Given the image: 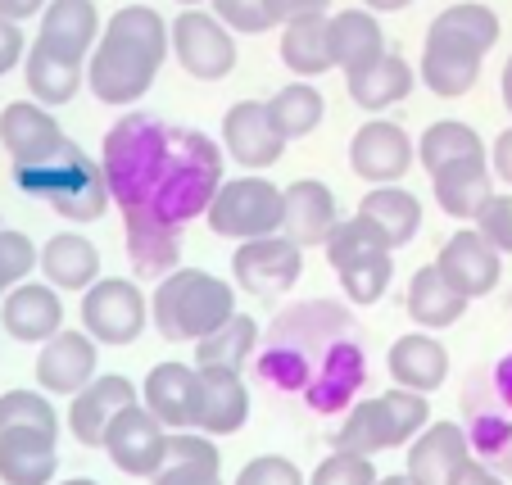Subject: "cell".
<instances>
[{
    "instance_id": "6da1fadb",
    "label": "cell",
    "mask_w": 512,
    "mask_h": 485,
    "mask_svg": "<svg viewBox=\"0 0 512 485\" xmlns=\"http://www.w3.org/2000/svg\"><path fill=\"white\" fill-rule=\"evenodd\" d=\"M105 191L127 227V254L141 277H168L182 259V227L223 186V150L200 127L127 114L105 132Z\"/></svg>"
},
{
    "instance_id": "7a4b0ae2",
    "label": "cell",
    "mask_w": 512,
    "mask_h": 485,
    "mask_svg": "<svg viewBox=\"0 0 512 485\" xmlns=\"http://www.w3.org/2000/svg\"><path fill=\"white\" fill-rule=\"evenodd\" d=\"M259 377L286 395H300L313 413L345 408L368 377V359H363L349 309L331 300L286 309L268 327V340L259 350Z\"/></svg>"
},
{
    "instance_id": "3957f363",
    "label": "cell",
    "mask_w": 512,
    "mask_h": 485,
    "mask_svg": "<svg viewBox=\"0 0 512 485\" xmlns=\"http://www.w3.org/2000/svg\"><path fill=\"white\" fill-rule=\"evenodd\" d=\"M168 59V23L150 5H123L87 55V87L100 105H136Z\"/></svg>"
},
{
    "instance_id": "277c9868",
    "label": "cell",
    "mask_w": 512,
    "mask_h": 485,
    "mask_svg": "<svg viewBox=\"0 0 512 485\" xmlns=\"http://www.w3.org/2000/svg\"><path fill=\"white\" fill-rule=\"evenodd\" d=\"M499 14L481 0H463L449 5L445 14H435L431 32L422 46V64L417 78L426 82V91H435L440 100H458L481 82V64L499 41Z\"/></svg>"
},
{
    "instance_id": "5b68a950",
    "label": "cell",
    "mask_w": 512,
    "mask_h": 485,
    "mask_svg": "<svg viewBox=\"0 0 512 485\" xmlns=\"http://www.w3.org/2000/svg\"><path fill=\"white\" fill-rule=\"evenodd\" d=\"M14 186H19L23 195H32V200H46L68 223H96L109 209V191H105L100 164L78 141H68V136L50 155H41L37 164L14 168Z\"/></svg>"
},
{
    "instance_id": "8992f818",
    "label": "cell",
    "mask_w": 512,
    "mask_h": 485,
    "mask_svg": "<svg viewBox=\"0 0 512 485\" xmlns=\"http://www.w3.org/2000/svg\"><path fill=\"white\" fill-rule=\"evenodd\" d=\"M150 313L164 340H204L236 313V291L204 268H173L159 277L150 295Z\"/></svg>"
},
{
    "instance_id": "52a82bcc",
    "label": "cell",
    "mask_w": 512,
    "mask_h": 485,
    "mask_svg": "<svg viewBox=\"0 0 512 485\" xmlns=\"http://www.w3.org/2000/svg\"><path fill=\"white\" fill-rule=\"evenodd\" d=\"M431 422V404L426 395L413 390H386L377 399H363V404L349 408L345 427L336 431V454H358V458H377L381 449H399L413 445L417 431H426Z\"/></svg>"
},
{
    "instance_id": "ba28073f",
    "label": "cell",
    "mask_w": 512,
    "mask_h": 485,
    "mask_svg": "<svg viewBox=\"0 0 512 485\" xmlns=\"http://www.w3.org/2000/svg\"><path fill=\"white\" fill-rule=\"evenodd\" d=\"M327 263L340 272V286L354 304H377L386 295L390 277H395L390 245L363 218L336 223V232L327 236Z\"/></svg>"
},
{
    "instance_id": "9c48e42d",
    "label": "cell",
    "mask_w": 512,
    "mask_h": 485,
    "mask_svg": "<svg viewBox=\"0 0 512 485\" xmlns=\"http://www.w3.org/2000/svg\"><path fill=\"white\" fill-rule=\"evenodd\" d=\"M213 236L227 241H259V236L281 232V186H272L268 177H232L218 186V195L204 209Z\"/></svg>"
},
{
    "instance_id": "30bf717a",
    "label": "cell",
    "mask_w": 512,
    "mask_h": 485,
    "mask_svg": "<svg viewBox=\"0 0 512 485\" xmlns=\"http://www.w3.org/2000/svg\"><path fill=\"white\" fill-rule=\"evenodd\" d=\"M150 304H145L141 286L127 277H100L87 295H82V331L96 345H132L145 331Z\"/></svg>"
},
{
    "instance_id": "8fae6325",
    "label": "cell",
    "mask_w": 512,
    "mask_h": 485,
    "mask_svg": "<svg viewBox=\"0 0 512 485\" xmlns=\"http://www.w3.org/2000/svg\"><path fill=\"white\" fill-rule=\"evenodd\" d=\"M168 50L200 82H223L236 68V37L204 10H182V19L168 23Z\"/></svg>"
},
{
    "instance_id": "7c38bea8",
    "label": "cell",
    "mask_w": 512,
    "mask_h": 485,
    "mask_svg": "<svg viewBox=\"0 0 512 485\" xmlns=\"http://www.w3.org/2000/svg\"><path fill=\"white\" fill-rule=\"evenodd\" d=\"M304 272V250L286 236H259V241H245L241 250L232 254V277L241 291L259 295V300H272V295H286L290 286L300 282Z\"/></svg>"
},
{
    "instance_id": "4fadbf2b",
    "label": "cell",
    "mask_w": 512,
    "mask_h": 485,
    "mask_svg": "<svg viewBox=\"0 0 512 485\" xmlns=\"http://www.w3.org/2000/svg\"><path fill=\"white\" fill-rule=\"evenodd\" d=\"M100 449L114 458L118 472L155 481L159 467H164V458H168V431L159 427V422L141 408V399H136V404H127L123 413H118V418L105 427Z\"/></svg>"
},
{
    "instance_id": "5bb4252c",
    "label": "cell",
    "mask_w": 512,
    "mask_h": 485,
    "mask_svg": "<svg viewBox=\"0 0 512 485\" xmlns=\"http://www.w3.org/2000/svg\"><path fill=\"white\" fill-rule=\"evenodd\" d=\"M413 159H417L413 136H408L399 123H390V118L363 123L354 132V141H349V168L372 186H395L399 177H408Z\"/></svg>"
},
{
    "instance_id": "9a60e30c",
    "label": "cell",
    "mask_w": 512,
    "mask_h": 485,
    "mask_svg": "<svg viewBox=\"0 0 512 485\" xmlns=\"http://www.w3.org/2000/svg\"><path fill=\"white\" fill-rule=\"evenodd\" d=\"M141 408L164 431H195V422H200V372L177 359L150 368L141 386Z\"/></svg>"
},
{
    "instance_id": "2e32d148",
    "label": "cell",
    "mask_w": 512,
    "mask_h": 485,
    "mask_svg": "<svg viewBox=\"0 0 512 485\" xmlns=\"http://www.w3.org/2000/svg\"><path fill=\"white\" fill-rule=\"evenodd\" d=\"M435 272H440V277L472 304V300H481V295H490L494 286H499L503 259L490 250V241H485L476 227H463V232H454L445 241V250H440V259H435Z\"/></svg>"
},
{
    "instance_id": "e0dca14e",
    "label": "cell",
    "mask_w": 512,
    "mask_h": 485,
    "mask_svg": "<svg viewBox=\"0 0 512 485\" xmlns=\"http://www.w3.org/2000/svg\"><path fill=\"white\" fill-rule=\"evenodd\" d=\"M223 150L241 168H272L286 155V136L268 114V100H236L223 114Z\"/></svg>"
},
{
    "instance_id": "ac0fdd59",
    "label": "cell",
    "mask_w": 512,
    "mask_h": 485,
    "mask_svg": "<svg viewBox=\"0 0 512 485\" xmlns=\"http://www.w3.org/2000/svg\"><path fill=\"white\" fill-rule=\"evenodd\" d=\"M472 463V440L458 422H426L408 445V481L413 485H454Z\"/></svg>"
},
{
    "instance_id": "d6986e66",
    "label": "cell",
    "mask_w": 512,
    "mask_h": 485,
    "mask_svg": "<svg viewBox=\"0 0 512 485\" xmlns=\"http://www.w3.org/2000/svg\"><path fill=\"white\" fill-rule=\"evenodd\" d=\"M340 209H336V191L318 177H300L281 191V236L304 245H327V236L336 232Z\"/></svg>"
},
{
    "instance_id": "ffe728a7",
    "label": "cell",
    "mask_w": 512,
    "mask_h": 485,
    "mask_svg": "<svg viewBox=\"0 0 512 485\" xmlns=\"http://www.w3.org/2000/svg\"><path fill=\"white\" fill-rule=\"evenodd\" d=\"M100 41V10L91 0H50L41 10V32L37 46L50 50L64 64H82L87 68V55Z\"/></svg>"
},
{
    "instance_id": "44dd1931",
    "label": "cell",
    "mask_w": 512,
    "mask_h": 485,
    "mask_svg": "<svg viewBox=\"0 0 512 485\" xmlns=\"http://www.w3.org/2000/svg\"><path fill=\"white\" fill-rule=\"evenodd\" d=\"M100 368V354H96V340L87 331H59L41 345V359H37V381L46 395H78L96 381Z\"/></svg>"
},
{
    "instance_id": "7402d4cb",
    "label": "cell",
    "mask_w": 512,
    "mask_h": 485,
    "mask_svg": "<svg viewBox=\"0 0 512 485\" xmlns=\"http://www.w3.org/2000/svg\"><path fill=\"white\" fill-rule=\"evenodd\" d=\"M127 404H136V386L123 377V372L96 377L87 390L73 395V404H68V431H73V440L87 445V449H100L105 427L123 413Z\"/></svg>"
},
{
    "instance_id": "603a6c76",
    "label": "cell",
    "mask_w": 512,
    "mask_h": 485,
    "mask_svg": "<svg viewBox=\"0 0 512 485\" xmlns=\"http://www.w3.org/2000/svg\"><path fill=\"white\" fill-rule=\"evenodd\" d=\"M0 322L14 340L23 345H46L50 336L64 331V300H59L55 286L41 282H23L14 291H5V304H0Z\"/></svg>"
},
{
    "instance_id": "cb8c5ba5",
    "label": "cell",
    "mask_w": 512,
    "mask_h": 485,
    "mask_svg": "<svg viewBox=\"0 0 512 485\" xmlns=\"http://www.w3.org/2000/svg\"><path fill=\"white\" fill-rule=\"evenodd\" d=\"M200 372V436H232L250 418V386L241 381V372L227 368H195Z\"/></svg>"
},
{
    "instance_id": "d4e9b609",
    "label": "cell",
    "mask_w": 512,
    "mask_h": 485,
    "mask_svg": "<svg viewBox=\"0 0 512 485\" xmlns=\"http://www.w3.org/2000/svg\"><path fill=\"white\" fill-rule=\"evenodd\" d=\"M327 55H331V68H345L349 78V73L377 64L386 55V28L368 10L327 14Z\"/></svg>"
},
{
    "instance_id": "484cf974",
    "label": "cell",
    "mask_w": 512,
    "mask_h": 485,
    "mask_svg": "<svg viewBox=\"0 0 512 485\" xmlns=\"http://www.w3.org/2000/svg\"><path fill=\"white\" fill-rule=\"evenodd\" d=\"M386 368L399 390L431 395V390H440L449 377V350L435 336H426V331H413V336H399L395 345H390Z\"/></svg>"
},
{
    "instance_id": "4316f807",
    "label": "cell",
    "mask_w": 512,
    "mask_h": 485,
    "mask_svg": "<svg viewBox=\"0 0 512 485\" xmlns=\"http://www.w3.org/2000/svg\"><path fill=\"white\" fill-rule=\"evenodd\" d=\"M64 141V127L55 123V114L41 105H32V100H14V105H5V114H0V146L10 150V164H37L41 155H50V150Z\"/></svg>"
},
{
    "instance_id": "83f0119b",
    "label": "cell",
    "mask_w": 512,
    "mask_h": 485,
    "mask_svg": "<svg viewBox=\"0 0 512 485\" xmlns=\"http://www.w3.org/2000/svg\"><path fill=\"white\" fill-rule=\"evenodd\" d=\"M37 263L55 291H91L100 282V250L78 232H55L37 250Z\"/></svg>"
},
{
    "instance_id": "f1b7e54d",
    "label": "cell",
    "mask_w": 512,
    "mask_h": 485,
    "mask_svg": "<svg viewBox=\"0 0 512 485\" xmlns=\"http://www.w3.org/2000/svg\"><path fill=\"white\" fill-rule=\"evenodd\" d=\"M354 218H363L390 250H399V245H408L422 232V200L408 186H372Z\"/></svg>"
},
{
    "instance_id": "f546056e",
    "label": "cell",
    "mask_w": 512,
    "mask_h": 485,
    "mask_svg": "<svg viewBox=\"0 0 512 485\" xmlns=\"http://www.w3.org/2000/svg\"><path fill=\"white\" fill-rule=\"evenodd\" d=\"M417 82V68L408 64L404 55H381L377 64L358 68V73H349L345 87H349V100H354L358 109H372V114H381V109L399 105V100H408V91H413Z\"/></svg>"
},
{
    "instance_id": "4dcf8cb0",
    "label": "cell",
    "mask_w": 512,
    "mask_h": 485,
    "mask_svg": "<svg viewBox=\"0 0 512 485\" xmlns=\"http://www.w3.org/2000/svg\"><path fill=\"white\" fill-rule=\"evenodd\" d=\"M223 458L218 445L200 431H168V458L159 467L155 485H223L218 476Z\"/></svg>"
},
{
    "instance_id": "1f68e13d",
    "label": "cell",
    "mask_w": 512,
    "mask_h": 485,
    "mask_svg": "<svg viewBox=\"0 0 512 485\" xmlns=\"http://www.w3.org/2000/svg\"><path fill=\"white\" fill-rule=\"evenodd\" d=\"M59 472L55 440L37 431H10L0 436V481L5 485H50Z\"/></svg>"
},
{
    "instance_id": "d6a6232c",
    "label": "cell",
    "mask_w": 512,
    "mask_h": 485,
    "mask_svg": "<svg viewBox=\"0 0 512 485\" xmlns=\"http://www.w3.org/2000/svg\"><path fill=\"white\" fill-rule=\"evenodd\" d=\"M404 304H408V318H413L417 327H426V331H445L467 313V300L445 282V277H440V272H435V263H426V268L413 272Z\"/></svg>"
},
{
    "instance_id": "836d02e7",
    "label": "cell",
    "mask_w": 512,
    "mask_h": 485,
    "mask_svg": "<svg viewBox=\"0 0 512 485\" xmlns=\"http://www.w3.org/2000/svg\"><path fill=\"white\" fill-rule=\"evenodd\" d=\"M413 155L422 159V168L435 177L454 164H476V159H485V141L476 136V127L458 123V118H440V123H431L422 132Z\"/></svg>"
},
{
    "instance_id": "e575fe53",
    "label": "cell",
    "mask_w": 512,
    "mask_h": 485,
    "mask_svg": "<svg viewBox=\"0 0 512 485\" xmlns=\"http://www.w3.org/2000/svg\"><path fill=\"white\" fill-rule=\"evenodd\" d=\"M435 186V200H440V209H445L449 218H476L485 209V200L494 195V177H490V164L485 159H476V164H454L445 168V173L431 177Z\"/></svg>"
},
{
    "instance_id": "d590c367",
    "label": "cell",
    "mask_w": 512,
    "mask_h": 485,
    "mask_svg": "<svg viewBox=\"0 0 512 485\" xmlns=\"http://www.w3.org/2000/svg\"><path fill=\"white\" fill-rule=\"evenodd\" d=\"M23 82H28L32 91V105H68V100L78 96V87L87 82V68L82 64H64V59H55L50 50H41L37 41L28 46V55H23Z\"/></svg>"
},
{
    "instance_id": "8d00e7d4",
    "label": "cell",
    "mask_w": 512,
    "mask_h": 485,
    "mask_svg": "<svg viewBox=\"0 0 512 485\" xmlns=\"http://www.w3.org/2000/svg\"><path fill=\"white\" fill-rule=\"evenodd\" d=\"M254 350H259V322H254L250 313H232L213 336L195 340V368L241 372Z\"/></svg>"
},
{
    "instance_id": "74e56055",
    "label": "cell",
    "mask_w": 512,
    "mask_h": 485,
    "mask_svg": "<svg viewBox=\"0 0 512 485\" xmlns=\"http://www.w3.org/2000/svg\"><path fill=\"white\" fill-rule=\"evenodd\" d=\"M281 59L295 78H318L331 68L327 55V14H309V19L281 23Z\"/></svg>"
},
{
    "instance_id": "f35d334b",
    "label": "cell",
    "mask_w": 512,
    "mask_h": 485,
    "mask_svg": "<svg viewBox=\"0 0 512 485\" xmlns=\"http://www.w3.org/2000/svg\"><path fill=\"white\" fill-rule=\"evenodd\" d=\"M268 114L286 141H300V136H309L313 127L322 123L327 100H322V91L313 87V82H290V87H281L277 96L268 100Z\"/></svg>"
},
{
    "instance_id": "ab89813d",
    "label": "cell",
    "mask_w": 512,
    "mask_h": 485,
    "mask_svg": "<svg viewBox=\"0 0 512 485\" xmlns=\"http://www.w3.org/2000/svg\"><path fill=\"white\" fill-rule=\"evenodd\" d=\"M10 431H37V436L59 440V413L41 390H5L0 395V436Z\"/></svg>"
},
{
    "instance_id": "60d3db41",
    "label": "cell",
    "mask_w": 512,
    "mask_h": 485,
    "mask_svg": "<svg viewBox=\"0 0 512 485\" xmlns=\"http://www.w3.org/2000/svg\"><path fill=\"white\" fill-rule=\"evenodd\" d=\"M32 268H37V245H32V236L14 232V227H0V295L28 282Z\"/></svg>"
},
{
    "instance_id": "b9f144b4",
    "label": "cell",
    "mask_w": 512,
    "mask_h": 485,
    "mask_svg": "<svg viewBox=\"0 0 512 485\" xmlns=\"http://www.w3.org/2000/svg\"><path fill=\"white\" fill-rule=\"evenodd\" d=\"M213 19L223 23L227 32H245V37H263V32H272L277 23H272V14L263 10V0H213Z\"/></svg>"
},
{
    "instance_id": "7bdbcfd3",
    "label": "cell",
    "mask_w": 512,
    "mask_h": 485,
    "mask_svg": "<svg viewBox=\"0 0 512 485\" xmlns=\"http://www.w3.org/2000/svg\"><path fill=\"white\" fill-rule=\"evenodd\" d=\"M309 485H377V467L358 454H331L313 467Z\"/></svg>"
},
{
    "instance_id": "ee69618b",
    "label": "cell",
    "mask_w": 512,
    "mask_h": 485,
    "mask_svg": "<svg viewBox=\"0 0 512 485\" xmlns=\"http://www.w3.org/2000/svg\"><path fill=\"white\" fill-rule=\"evenodd\" d=\"M476 232L490 241L494 254H512V195H490L476 214Z\"/></svg>"
},
{
    "instance_id": "f6af8a7d",
    "label": "cell",
    "mask_w": 512,
    "mask_h": 485,
    "mask_svg": "<svg viewBox=\"0 0 512 485\" xmlns=\"http://www.w3.org/2000/svg\"><path fill=\"white\" fill-rule=\"evenodd\" d=\"M236 485H304V472L281 454H259L241 467Z\"/></svg>"
},
{
    "instance_id": "bcb514c9",
    "label": "cell",
    "mask_w": 512,
    "mask_h": 485,
    "mask_svg": "<svg viewBox=\"0 0 512 485\" xmlns=\"http://www.w3.org/2000/svg\"><path fill=\"white\" fill-rule=\"evenodd\" d=\"M263 10L272 14V23H295L309 14H327L331 0H263Z\"/></svg>"
},
{
    "instance_id": "7dc6e473",
    "label": "cell",
    "mask_w": 512,
    "mask_h": 485,
    "mask_svg": "<svg viewBox=\"0 0 512 485\" xmlns=\"http://www.w3.org/2000/svg\"><path fill=\"white\" fill-rule=\"evenodd\" d=\"M23 55H28L23 28H19V23H5V19H0V78H5L10 68H19Z\"/></svg>"
},
{
    "instance_id": "c3c4849f",
    "label": "cell",
    "mask_w": 512,
    "mask_h": 485,
    "mask_svg": "<svg viewBox=\"0 0 512 485\" xmlns=\"http://www.w3.org/2000/svg\"><path fill=\"white\" fill-rule=\"evenodd\" d=\"M490 164H494V177L512 186V127H508V132H499V136H494Z\"/></svg>"
},
{
    "instance_id": "681fc988",
    "label": "cell",
    "mask_w": 512,
    "mask_h": 485,
    "mask_svg": "<svg viewBox=\"0 0 512 485\" xmlns=\"http://www.w3.org/2000/svg\"><path fill=\"white\" fill-rule=\"evenodd\" d=\"M50 0H0V19L5 23H23L32 19V14H41Z\"/></svg>"
},
{
    "instance_id": "f907efd6",
    "label": "cell",
    "mask_w": 512,
    "mask_h": 485,
    "mask_svg": "<svg viewBox=\"0 0 512 485\" xmlns=\"http://www.w3.org/2000/svg\"><path fill=\"white\" fill-rule=\"evenodd\" d=\"M454 485H503V481L490 472V467H481V463H467V467H463V476H458Z\"/></svg>"
},
{
    "instance_id": "816d5d0a",
    "label": "cell",
    "mask_w": 512,
    "mask_h": 485,
    "mask_svg": "<svg viewBox=\"0 0 512 485\" xmlns=\"http://www.w3.org/2000/svg\"><path fill=\"white\" fill-rule=\"evenodd\" d=\"M413 0H363V10L368 14H395V10H408Z\"/></svg>"
},
{
    "instance_id": "f5cc1de1",
    "label": "cell",
    "mask_w": 512,
    "mask_h": 485,
    "mask_svg": "<svg viewBox=\"0 0 512 485\" xmlns=\"http://www.w3.org/2000/svg\"><path fill=\"white\" fill-rule=\"evenodd\" d=\"M503 105H508V114H512V55H508V64H503Z\"/></svg>"
},
{
    "instance_id": "db71d44e",
    "label": "cell",
    "mask_w": 512,
    "mask_h": 485,
    "mask_svg": "<svg viewBox=\"0 0 512 485\" xmlns=\"http://www.w3.org/2000/svg\"><path fill=\"white\" fill-rule=\"evenodd\" d=\"M377 485H413V481L404 472H395V476H377Z\"/></svg>"
},
{
    "instance_id": "11a10c76",
    "label": "cell",
    "mask_w": 512,
    "mask_h": 485,
    "mask_svg": "<svg viewBox=\"0 0 512 485\" xmlns=\"http://www.w3.org/2000/svg\"><path fill=\"white\" fill-rule=\"evenodd\" d=\"M59 485H100V481H91V476H73V481H59Z\"/></svg>"
},
{
    "instance_id": "9f6ffc18",
    "label": "cell",
    "mask_w": 512,
    "mask_h": 485,
    "mask_svg": "<svg viewBox=\"0 0 512 485\" xmlns=\"http://www.w3.org/2000/svg\"><path fill=\"white\" fill-rule=\"evenodd\" d=\"M177 5H186V10H195V5H200V0H177Z\"/></svg>"
}]
</instances>
